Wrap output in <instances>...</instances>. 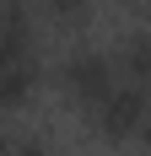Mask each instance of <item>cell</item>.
Here are the masks:
<instances>
[{
	"instance_id": "cell-3",
	"label": "cell",
	"mask_w": 151,
	"mask_h": 156,
	"mask_svg": "<svg viewBox=\"0 0 151 156\" xmlns=\"http://www.w3.org/2000/svg\"><path fill=\"white\" fill-rule=\"evenodd\" d=\"M38 59V27H32V0H0V65Z\"/></svg>"
},
{
	"instance_id": "cell-6",
	"label": "cell",
	"mask_w": 151,
	"mask_h": 156,
	"mask_svg": "<svg viewBox=\"0 0 151 156\" xmlns=\"http://www.w3.org/2000/svg\"><path fill=\"white\" fill-rule=\"evenodd\" d=\"M0 156H54L43 135H27V129H0Z\"/></svg>"
},
{
	"instance_id": "cell-4",
	"label": "cell",
	"mask_w": 151,
	"mask_h": 156,
	"mask_svg": "<svg viewBox=\"0 0 151 156\" xmlns=\"http://www.w3.org/2000/svg\"><path fill=\"white\" fill-rule=\"evenodd\" d=\"M38 76H43L38 59H27V65H0V113L27 108L32 92H38Z\"/></svg>"
},
{
	"instance_id": "cell-1",
	"label": "cell",
	"mask_w": 151,
	"mask_h": 156,
	"mask_svg": "<svg viewBox=\"0 0 151 156\" xmlns=\"http://www.w3.org/2000/svg\"><path fill=\"white\" fill-rule=\"evenodd\" d=\"M54 76H60V92L70 97L81 113H92L97 102H103L113 86H119V65H113V54L108 48H97V43H76V48H65L60 54V65H54Z\"/></svg>"
},
{
	"instance_id": "cell-2",
	"label": "cell",
	"mask_w": 151,
	"mask_h": 156,
	"mask_svg": "<svg viewBox=\"0 0 151 156\" xmlns=\"http://www.w3.org/2000/svg\"><path fill=\"white\" fill-rule=\"evenodd\" d=\"M146 102H151V92H146V86H135V81H119V86H113V92H108L103 102L87 113V124L97 129L108 145H119V140H140Z\"/></svg>"
},
{
	"instance_id": "cell-5",
	"label": "cell",
	"mask_w": 151,
	"mask_h": 156,
	"mask_svg": "<svg viewBox=\"0 0 151 156\" xmlns=\"http://www.w3.org/2000/svg\"><path fill=\"white\" fill-rule=\"evenodd\" d=\"M38 11L49 22H60V27H87L92 11H97V0H38Z\"/></svg>"
}]
</instances>
